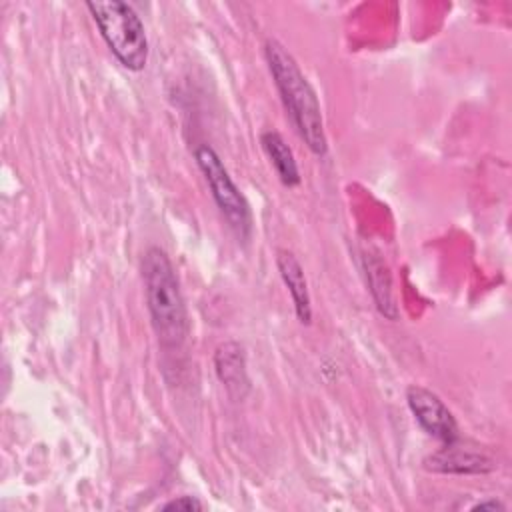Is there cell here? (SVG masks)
<instances>
[{
    "instance_id": "cell-1",
    "label": "cell",
    "mask_w": 512,
    "mask_h": 512,
    "mask_svg": "<svg viewBox=\"0 0 512 512\" xmlns=\"http://www.w3.org/2000/svg\"><path fill=\"white\" fill-rule=\"evenodd\" d=\"M264 56L274 78V84L280 92L286 114L296 126L304 144L316 156H324L328 150L324 122L318 98L300 72L292 54L274 38H268L264 44Z\"/></svg>"
},
{
    "instance_id": "cell-5",
    "label": "cell",
    "mask_w": 512,
    "mask_h": 512,
    "mask_svg": "<svg viewBox=\"0 0 512 512\" xmlns=\"http://www.w3.org/2000/svg\"><path fill=\"white\" fill-rule=\"evenodd\" d=\"M406 400L412 416L424 432L442 442H452L458 438V426L452 412L434 392L422 386H410L406 390Z\"/></svg>"
},
{
    "instance_id": "cell-8",
    "label": "cell",
    "mask_w": 512,
    "mask_h": 512,
    "mask_svg": "<svg viewBox=\"0 0 512 512\" xmlns=\"http://www.w3.org/2000/svg\"><path fill=\"white\" fill-rule=\"evenodd\" d=\"M276 266L278 272L292 296L296 316L302 324H310L312 320V306H310V294L308 284L304 278V270L298 262V258L290 250H278L276 252Z\"/></svg>"
},
{
    "instance_id": "cell-12",
    "label": "cell",
    "mask_w": 512,
    "mask_h": 512,
    "mask_svg": "<svg viewBox=\"0 0 512 512\" xmlns=\"http://www.w3.org/2000/svg\"><path fill=\"white\" fill-rule=\"evenodd\" d=\"M472 510H504V504L498 500H484V502H478Z\"/></svg>"
},
{
    "instance_id": "cell-2",
    "label": "cell",
    "mask_w": 512,
    "mask_h": 512,
    "mask_svg": "<svg viewBox=\"0 0 512 512\" xmlns=\"http://www.w3.org/2000/svg\"><path fill=\"white\" fill-rule=\"evenodd\" d=\"M142 280L158 342L164 348H180L188 336V314L174 266L164 250L152 246L144 252Z\"/></svg>"
},
{
    "instance_id": "cell-9",
    "label": "cell",
    "mask_w": 512,
    "mask_h": 512,
    "mask_svg": "<svg viewBox=\"0 0 512 512\" xmlns=\"http://www.w3.org/2000/svg\"><path fill=\"white\" fill-rule=\"evenodd\" d=\"M260 142H262V148H264L266 156L270 158L280 182L288 188L296 186L300 182V172H298L294 154H292L290 146L284 142V138L274 130H266V132H262Z\"/></svg>"
},
{
    "instance_id": "cell-10",
    "label": "cell",
    "mask_w": 512,
    "mask_h": 512,
    "mask_svg": "<svg viewBox=\"0 0 512 512\" xmlns=\"http://www.w3.org/2000/svg\"><path fill=\"white\" fill-rule=\"evenodd\" d=\"M366 274H368V284H370V292L374 296V302L380 310V314H384L390 320H396L398 310L392 298V284H390V274L386 270V266L382 264V260L378 258H366Z\"/></svg>"
},
{
    "instance_id": "cell-11",
    "label": "cell",
    "mask_w": 512,
    "mask_h": 512,
    "mask_svg": "<svg viewBox=\"0 0 512 512\" xmlns=\"http://www.w3.org/2000/svg\"><path fill=\"white\" fill-rule=\"evenodd\" d=\"M202 508H204V504L194 496H178V498H174V500H170L162 506V510H184V512L202 510Z\"/></svg>"
},
{
    "instance_id": "cell-6",
    "label": "cell",
    "mask_w": 512,
    "mask_h": 512,
    "mask_svg": "<svg viewBox=\"0 0 512 512\" xmlns=\"http://www.w3.org/2000/svg\"><path fill=\"white\" fill-rule=\"evenodd\" d=\"M426 466L444 474H484L494 470V460L476 448L462 446L456 438L452 442H444V448L434 452L426 460Z\"/></svg>"
},
{
    "instance_id": "cell-4",
    "label": "cell",
    "mask_w": 512,
    "mask_h": 512,
    "mask_svg": "<svg viewBox=\"0 0 512 512\" xmlns=\"http://www.w3.org/2000/svg\"><path fill=\"white\" fill-rule=\"evenodd\" d=\"M194 158H196V164H198L200 172L204 174L210 194H212L218 210L222 212L224 220L228 222V226L234 230V234L238 238H242V240L248 238L250 228H252L250 206H248L246 198L242 196V192L238 190V186L234 184V180L230 178L220 156L208 144H200L194 150Z\"/></svg>"
},
{
    "instance_id": "cell-3",
    "label": "cell",
    "mask_w": 512,
    "mask_h": 512,
    "mask_svg": "<svg viewBox=\"0 0 512 512\" xmlns=\"http://www.w3.org/2000/svg\"><path fill=\"white\" fill-rule=\"evenodd\" d=\"M86 8L116 60L132 72L142 70L148 62V38L136 10L120 0L86 2Z\"/></svg>"
},
{
    "instance_id": "cell-7",
    "label": "cell",
    "mask_w": 512,
    "mask_h": 512,
    "mask_svg": "<svg viewBox=\"0 0 512 512\" xmlns=\"http://www.w3.org/2000/svg\"><path fill=\"white\" fill-rule=\"evenodd\" d=\"M214 366L220 382L226 386L228 394L242 400L250 388L246 376V358L244 350L236 342H224L214 354Z\"/></svg>"
}]
</instances>
